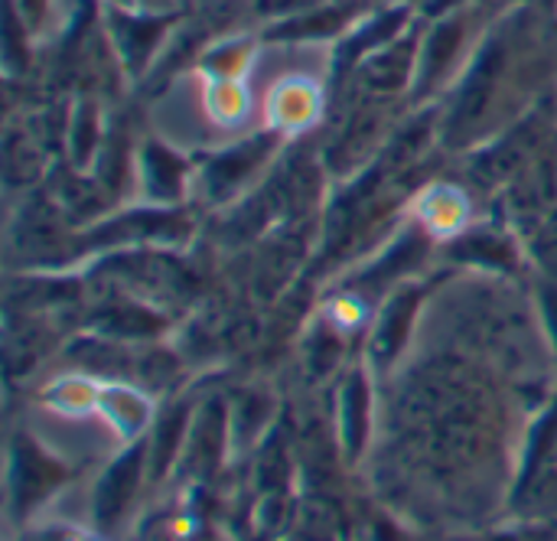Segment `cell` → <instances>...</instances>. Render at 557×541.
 <instances>
[{
	"label": "cell",
	"instance_id": "6da1fadb",
	"mask_svg": "<svg viewBox=\"0 0 557 541\" xmlns=\"http://www.w3.org/2000/svg\"><path fill=\"white\" fill-rule=\"evenodd\" d=\"M62 480H65L62 464H55L36 441L16 438L10 457V503L16 516H26L33 506H39Z\"/></svg>",
	"mask_w": 557,
	"mask_h": 541
},
{
	"label": "cell",
	"instance_id": "7a4b0ae2",
	"mask_svg": "<svg viewBox=\"0 0 557 541\" xmlns=\"http://www.w3.org/2000/svg\"><path fill=\"white\" fill-rule=\"evenodd\" d=\"M140 467H144V444H134L127 454H121L108 470L104 477L98 480V490H95V519L98 526L111 529L131 506L134 493H137V483H140Z\"/></svg>",
	"mask_w": 557,
	"mask_h": 541
},
{
	"label": "cell",
	"instance_id": "3957f363",
	"mask_svg": "<svg viewBox=\"0 0 557 541\" xmlns=\"http://www.w3.org/2000/svg\"><path fill=\"white\" fill-rule=\"evenodd\" d=\"M336 434L339 444L346 451L349 460H356L366 447V434H369V382L366 376L356 369L349 372V379L339 389L336 398Z\"/></svg>",
	"mask_w": 557,
	"mask_h": 541
},
{
	"label": "cell",
	"instance_id": "277c9868",
	"mask_svg": "<svg viewBox=\"0 0 557 541\" xmlns=\"http://www.w3.org/2000/svg\"><path fill=\"white\" fill-rule=\"evenodd\" d=\"M414 310H418V294H414V291L398 294V297L385 307V313H382V320H379V327H375V333H372V343H369L372 362L385 366V362L395 359V353L405 346V336H408V327H411Z\"/></svg>",
	"mask_w": 557,
	"mask_h": 541
},
{
	"label": "cell",
	"instance_id": "5b68a950",
	"mask_svg": "<svg viewBox=\"0 0 557 541\" xmlns=\"http://www.w3.org/2000/svg\"><path fill=\"white\" fill-rule=\"evenodd\" d=\"M101 411H104V418L121 431V434H137L144 425H147V418H150V405H147V398H140L137 392H131V389H108V392H101Z\"/></svg>",
	"mask_w": 557,
	"mask_h": 541
},
{
	"label": "cell",
	"instance_id": "8992f818",
	"mask_svg": "<svg viewBox=\"0 0 557 541\" xmlns=\"http://www.w3.org/2000/svg\"><path fill=\"white\" fill-rule=\"evenodd\" d=\"M183 431H186V408L176 405L170 408L153 431V474H163L170 467V460L176 457L180 444H183Z\"/></svg>",
	"mask_w": 557,
	"mask_h": 541
},
{
	"label": "cell",
	"instance_id": "52a82bcc",
	"mask_svg": "<svg viewBox=\"0 0 557 541\" xmlns=\"http://www.w3.org/2000/svg\"><path fill=\"white\" fill-rule=\"evenodd\" d=\"M264 153V144H251V147H242V150H235V153H225L222 160H215V167H212V183L215 186H228V183H235V180H242L251 167H255V160Z\"/></svg>",
	"mask_w": 557,
	"mask_h": 541
},
{
	"label": "cell",
	"instance_id": "ba28073f",
	"mask_svg": "<svg viewBox=\"0 0 557 541\" xmlns=\"http://www.w3.org/2000/svg\"><path fill=\"white\" fill-rule=\"evenodd\" d=\"M535 251H539L542 265L552 268L557 274V216L542 225V232H539V238H535Z\"/></svg>",
	"mask_w": 557,
	"mask_h": 541
}]
</instances>
